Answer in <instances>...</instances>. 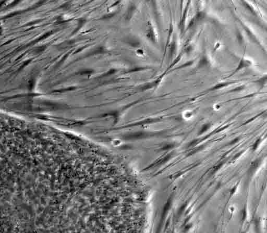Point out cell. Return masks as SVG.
Returning a JSON list of instances; mask_svg holds the SVG:
<instances>
[{
    "label": "cell",
    "instance_id": "cell-1",
    "mask_svg": "<svg viewBox=\"0 0 267 233\" xmlns=\"http://www.w3.org/2000/svg\"><path fill=\"white\" fill-rule=\"evenodd\" d=\"M251 65H252V62H251V60H249V59H246L245 58L243 57L242 59H240V62H239L238 66L235 68V70H234V72H233L232 73H231L228 77H227V78L232 77L233 75H235L236 73H237L238 72L240 71V70H242V69L244 68L249 67V66H251Z\"/></svg>",
    "mask_w": 267,
    "mask_h": 233
},
{
    "label": "cell",
    "instance_id": "cell-2",
    "mask_svg": "<svg viewBox=\"0 0 267 233\" xmlns=\"http://www.w3.org/2000/svg\"><path fill=\"white\" fill-rule=\"evenodd\" d=\"M190 5V3H188L186 5L184 11L182 12V16L181 17L179 25L181 31L182 33L184 32V30L186 20L187 19V14H188V8H189Z\"/></svg>",
    "mask_w": 267,
    "mask_h": 233
},
{
    "label": "cell",
    "instance_id": "cell-3",
    "mask_svg": "<svg viewBox=\"0 0 267 233\" xmlns=\"http://www.w3.org/2000/svg\"><path fill=\"white\" fill-rule=\"evenodd\" d=\"M174 27L173 23L171 21V23L170 24V27H169V30H168V39L166 41V49H165V53L164 54H166V48L168 46V44H170V41L171 40V37L172 36V34L173 32Z\"/></svg>",
    "mask_w": 267,
    "mask_h": 233
},
{
    "label": "cell",
    "instance_id": "cell-4",
    "mask_svg": "<svg viewBox=\"0 0 267 233\" xmlns=\"http://www.w3.org/2000/svg\"><path fill=\"white\" fill-rule=\"evenodd\" d=\"M170 49H169V59H171L173 56L174 55L176 49V43L175 41H173L172 43L170 44Z\"/></svg>",
    "mask_w": 267,
    "mask_h": 233
}]
</instances>
